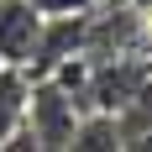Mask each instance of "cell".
Wrapping results in <instances>:
<instances>
[{"label": "cell", "instance_id": "1", "mask_svg": "<svg viewBox=\"0 0 152 152\" xmlns=\"http://www.w3.org/2000/svg\"><path fill=\"white\" fill-rule=\"evenodd\" d=\"M79 115H84V105L74 94L63 89L53 74H37L31 79V94H26V131L16 137V147H68Z\"/></svg>", "mask_w": 152, "mask_h": 152}, {"label": "cell", "instance_id": "2", "mask_svg": "<svg viewBox=\"0 0 152 152\" xmlns=\"http://www.w3.org/2000/svg\"><path fill=\"white\" fill-rule=\"evenodd\" d=\"M42 26H47V16L31 0H0V63L31 68L37 42H42Z\"/></svg>", "mask_w": 152, "mask_h": 152}, {"label": "cell", "instance_id": "3", "mask_svg": "<svg viewBox=\"0 0 152 152\" xmlns=\"http://www.w3.org/2000/svg\"><path fill=\"white\" fill-rule=\"evenodd\" d=\"M26 94L31 74L16 63H0V147H16V137L26 131Z\"/></svg>", "mask_w": 152, "mask_h": 152}, {"label": "cell", "instance_id": "4", "mask_svg": "<svg viewBox=\"0 0 152 152\" xmlns=\"http://www.w3.org/2000/svg\"><path fill=\"white\" fill-rule=\"evenodd\" d=\"M68 147H74V152H105V147H126V137H121V115H115V110L89 105L84 115H79L74 142H68Z\"/></svg>", "mask_w": 152, "mask_h": 152}, {"label": "cell", "instance_id": "5", "mask_svg": "<svg viewBox=\"0 0 152 152\" xmlns=\"http://www.w3.org/2000/svg\"><path fill=\"white\" fill-rule=\"evenodd\" d=\"M31 5H37V11L53 21V16H94L105 0H31Z\"/></svg>", "mask_w": 152, "mask_h": 152}]
</instances>
